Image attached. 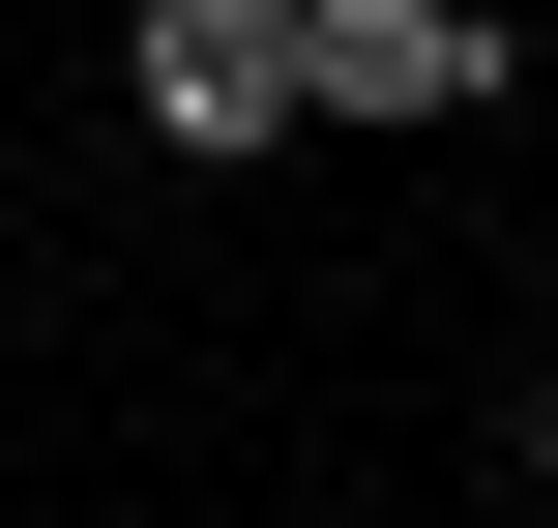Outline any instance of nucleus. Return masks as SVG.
I'll use <instances>...</instances> for the list:
<instances>
[{"instance_id":"nucleus-2","label":"nucleus","mask_w":558,"mask_h":528,"mask_svg":"<svg viewBox=\"0 0 558 528\" xmlns=\"http://www.w3.org/2000/svg\"><path fill=\"white\" fill-rule=\"evenodd\" d=\"M118 118H147V147H206V176H235V147H294V0H147V29H118Z\"/></svg>"},{"instance_id":"nucleus-3","label":"nucleus","mask_w":558,"mask_h":528,"mask_svg":"<svg viewBox=\"0 0 558 528\" xmlns=\"http://www.w3.org/2000/svg\"><path fill=\"white\" fill-rule=\"evenodd\" d=\"M530 500H558V382H530Z\"/></svg>"},{"instance_id":"nucleus-1","label":"nucleus","mask_w":558,"mask_h":528,"mask_svg":"<svg viewBox=\"0 0 558 528\" xmlns=\"http://www.w3.org/2000/svg\"><path fill=\"white\" fill-rule=\"evenodd\" d=\"M294 118H383V147L500 118V0H294Z\"/></svg>"}]
</instances>
